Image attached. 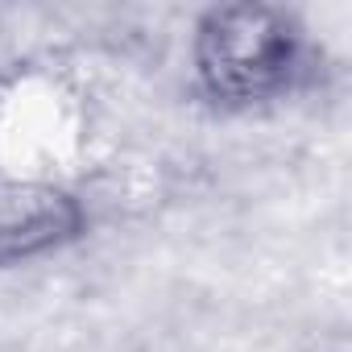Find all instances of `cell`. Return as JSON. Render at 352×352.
Masks as SVG:
<instances>
[{"mask_svg":"<svg viewBox=\"0 0 352 352\" xmlns=\"http://www.w3.org/2000/svg\"><path fill=\"white\" fill-rule=\"evenodd\" d=\"M319 42L307 17L274 0L212 5L191 25V87L212 112H261L319 79Z\"/></svg>","mask_w":352,"mask_h":352,"instance_id":"6da1fadb","label":"cell"},{"mask_svg":"<svg viewBox=\"0 0 352 352\" xmlns=\"http://www.w3.org/2000/svg\"><path fill=\"white\" fill-rule=\"evenodd\" d=\"M91 232L87 199L54 179L0 174V274L58 257Z\"/></svg>","mask_w":352,"mask_h":352,"instance_id":"7a4b0ae2","label":"cell"}]
</instances>
